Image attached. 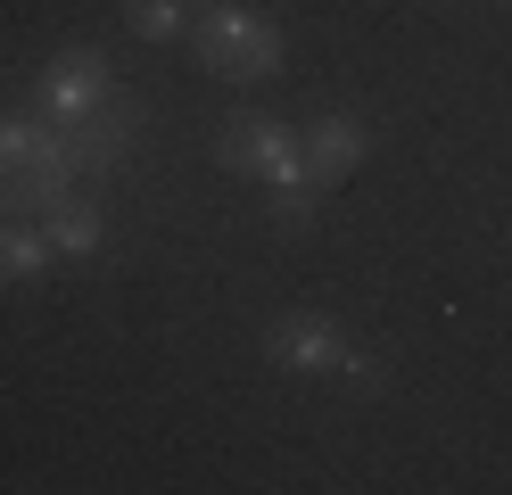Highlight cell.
Returning <instances> with one entry per match:
<instances>
[{
    "instance_id": "cell-7",
    "label": "cell",
    "mask_w": 512,
    "mask_h": 495,
    "mask_svg": "<svg viewBox=\"0 0 512 495\" xmlns=\"http://www.w3.org/2000/svg\"><path fill=\"white\" fill-rule=\"evenodd\" d=\"M265 355L281 363V372H339V330L323 322V314H281L273 330H265Z\"/></svg>"
},
{
    "instance_id": "cell-10",
    "label": "cell",
    "mask_w": 512,
    "mask_h": 495,
    "mask_svg": "<svg viewBox=\"0 0 512 495\" xmlns=\"http://www.w3.org/2000/svg\"><path fill=\"white\" fill-rule=\"evenodd\" d=\"M124 25H133L141 42H174L190 25V0H124Z\"/></svg>"
},
{
    "instance_id": "cell-5",
    "label": "cell",
    "mask_w": 512,
    "mask_h": 495,
    "mask_svg": "<svg viewBox=\"0 0 512 495\" xmlns=\"http://www.w3.org/2000/svg\"><path fill=\"white\" fill-rule=\"evenodd\" d=\"M364 165V124L356 116H323L298 141V182H314V190H331V182H347Z\"/></svg>"
},
{
    "instance_id": "cell-2",
    "label": "cell",
    "mask_w": 512,
    "mask_h": 495,
    "mask_svg": "<svg viewBox=\"0 0 512 495\" xmlns=\"http://www.w3.org/2000/svg\"><path fill=\"white\" fill-rule=\"evenodd\" d=\"M190 50H199V66H215V75H232V83H265L281 66V33L256 9L207 0V9H190Z\"/></svg>"
},
{
    "instance_id": "cell-4",
    "label": "cell",
    "mask_w": 512,
    "mask_h": 495,
    "mask_svg": "<svg viewBox=\"0 0 512 495\" xmlns=\"http://www.w3.org/2000/svg\"><path fill=\"white\" fill-rule=\"evenodd\" d=\"M58 132H67V149H75V165L83 174H108V165L124 157V141H133V108L108 91L100 108H83V116H50Z\"/></svg>"
},
{
    "instance_id": "cell-3",
    "label": "cell",
    "mask_w": 512,
    "mask_h": 495,
    "mask_svg": "<svg viewBox=\"0 0 512 495\" xmlns=\"http://www.w3.org/2000/svg\"><path fill=\"white\" fill-rule=\"evenodd\" d=\"M215 157L232 165V174H248V182H298V132H281L273 116H232L223 124V141H215Z\"/></svg>"
},
{
    "instance_id": "cell-9",
    "label": "cell",
    "mask_w": 512,
    "mask_h": 495,
    "mask_svg": "<svg viewBox=\"0 0 512 495\" xmlns=\"http://www.w3.org/2000/svg\"><path fill=\"white\" fill-rule=\"evenodd\" d=\"M42 264H50V231H34V223H0V289L42 281Z\"/></svg>"
},
{
    "instance_id": "cell-6",
    "label": "cell",
    "mask_w": 512,
    "mask_h": 495,
    "mask_svg": "<svg viewBox=\"0 0 512 495\" xmlns=\"http://www.w3.org/2000/svg\"><path fill=\"white\" fill-rule=\"evenodd\" d=\"M108 99V58L100 50H58L42 66V108L50 116H83V108H100Z\"/></svg>"
},
{
    "instance_id": "cell-1",
    "label": "cell",
    "mask_w": 512,
    "mask_h": 495,
    "mask_svg": "<svg viewBox=\"0 0 512 495\" xmlns=\"http://www.w3.org/2000/svg\"><path fill=\"white\" fill-rule=\"evenodd\" d=\"M75 149L58 124H0V215H50L75 190Z\"/></svg>"
},
{
    "instance_id": "cell-8",
    "label": "cell",
    "mask_w": 512,
    "mask_h": 495,
    "mask_svg": "<svg viewBox=\"0 0 512 495\" xmlns=\"http://www.w3.org/2000/svg\"><path fill=\"white\" fill-rule=\"evenodd\" d=\"M42 231H50V248H58V256H100V240H108L100 207H83V198H58V207L42 215Z\"/></svg>"
}]
</instances>
